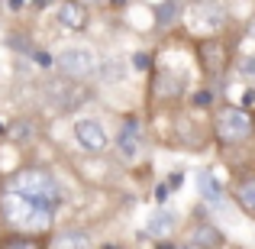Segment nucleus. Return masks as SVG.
I'll list each match as a JSON object with an SVG mask.
<instances>
[{
    "label": "nucleus",
    "instance_id": "f257e3e1",
    "mask_svg": "<svg viewBox=\"0 0 255 249\" xmlns=\"http://www.w3.org/2000/svg\"><path fill=\"white\" fill-rule=\"evenodd\" d=\"M58 201H36V198H23V194L3 191L0 194V217L3 224L16 227V233H42L49 230L52 217L58 214Z\"/></svg>",
    "mask_w": 255,
    "mask_h": 249
},
{
    "label": "nucleus",
    "instance_id": "f03ea898",
    "mask_svg": "<svg viewBox=\"0 0 255 249\" xmlns=\"http://www.w3.org/2000/svg\"><path fill=\"white\" fill-rule=\"evenodd\" d=\"M3 191L23 194V198H36V201H58V204H62V188H58L55 175H52L49 168H39V165L16 168V172L6 178Z\"/></svg>",
    "mask_w": 255,
    "mask_h": 249
},
{
    "label": "nucleus",
    "instance_id": "7ed1b4c3",
    "mask_svg": "<svg viewBox=\"0 0 255 249\" xmlns=\"http://www.w3.org/2000/svg\"><path fill=\"white\" fill-rule=\"evenodd\" d=\"M255 133V120L246 107H236V104H226L217 110L213 117V139L220 146H239L246 139H252Z\"/></svg>",
    "mask_w": 255,
    "mask_h": 249
},
{
    "label": "nucleus",
    "instance_id": "20e7f679",
    "mask_svg": "<svg viewBox=\"0 0 255 249\" xmlns=\"http://www.w3.org/2000/svg\"><path fill=\"white\" fill-rule=\"evenodd\" d=\"M52 68L58 71V78H68V81H87L100 71V62H97V52L91 45H68L55 55V65Z\"/></svg>",
    "mask_w": 255,
    "mask_h": 249
},
{
    "label": "nucleus",
    "instance_id": "39448f33",
    "mask_svg": "<svg viewBox=\"0 0 255 249\" xmlns=\"http://www.w3.org/2000/svg\"><path fill=\"white\" fill-rule=\"evenodd\" d=\"M71 133H75L78 149L87 152V156H104V152L110 149V136H107L104 123H100V120H94V117H81V120H75Z\"/></svg>",
    "mask_w": 255,
    "mask_h": 249
},
{
    "label": "nucleus",
    "instance_id": "423d86ee",
    "mask_svg": "<svg viewBox=\"0 0 255 249\" xmlns=\"http://www.w3.org/2000/svg\"><path fill=\"white\" fill-rule=\"evenodd\" d=\"M230 55H233L230 45L217 36H207V39L197 42V62H200V68H204V75H210V78H220L230 68Z\"/></svg>",
    "mask_w": 255,
    "mask_h": 249
},
{
    "label": "nucleus",
    "instance_id": "0eeeda50",
    "mask_svg": "<svg viewBox=\"0 0 255 249\" xmlns=\"http://www.w3.org/2000/svg\"><path fill=\"white\" fill-rule=\"evenodd\" d=\"M49 100L52 107H55L58 113H71L78 104H84V87L78 81H68V78H55V81L49 84Z\"/></svg>",
    "mask_w": 255,
    "mask_h": 249
},
{
    "label": "nucleus",
    "instance_id": "6e6552de",
    "mask_svg": "<svg viewBox=\"0 0 255 249\" xmlns=\"http://www.w3.org/2000/svg\"><path fill=\"white\" fill-rule=\"evenodd\" d=\"M55 23L65 26V29H71V32H81V29H87V23H91V6L65 0V3L55 6Z\"/></svg>",
    "mask_w": 255,
    "mask_h": 249
},
{
    "label": "nucleus",
    "instance_id": "1a4fd4ad",
    "mask_svg": "<svg viewBox=\"0 0 255 249\" xmlns=\"http://www.w3.org/2000/svg\"><path fill=\"white\" fill-rule=\"evenodd\" d=\"M187 243H191V249H223L226 237H223V230H220L217 224L197 220V224L191 227V233H187Z\"/></svg>",
    "mask_w": 255,
    "mask_h": 249
},
{
    "label": "nucleus",
    "instance_id": "9d476101",
    "mask_svg": "<svg viewBox=\"0 0 255 249\" xmlns=\"http://www.w3.org/2000/svg\"><path fill=\"white\" fill-rule=\"evenodd\" d=\"M117 146H120V156L123 159H136L139 152H142V123H139V117H126L123 120Z\"/></svg>",
    "mask_w": 255,
    "mask_h": 249
},
{
    "label": "nucleus",
    "instance_id": "9b49d317",
    "mask_svg": "<svg viewBox=\"0 0 255 249\" xmlns=\"http://www.w3.org/2000/svg\"><path fill=\"white\" fill-rule=\"evenodd\" d=\"M45 249H94V240H91L87 230L71 227V230H58L55 237L45 243Z\"/></svg>",
    "mask_w": 255,
    "mask_h": 249
},
{
    "label": "nucleus",
    "instance_id": "f8f14e48",
    "mask_svg": "<svg viewBox=\"0 0 255 249\" xmlns=\"http://www.w3.org/2000/svg\"><path fill=\"white\" fill-rule=\"evenodd\" d=\"M194 10L200 13V26H204L207 32L223 29V23H226V10H223L220 3H197Z\"/></svg>",
    "mask_w": 255,
    "mask_h": 249
},
{
    "label": "nucleus",
    "instance_id": "ddd939ff",
    "mask_svg": "<svg viewBox=\"0 0 255 249\" xmlns=\"http://www.w3.org/2000/svg\"><path fill=\"white\" fill-rule=\"evenodd\" d=\"M152 13H155V26H158V29H171V26L181 19L184 6H181V3H174V0H162V3H155V6H152Z\"/></svg>",
    "mask_w": 255,
    "mask_h": 249
},
{
    "label": "nucleus",
    "instance_id": "4468645a",
    "mask_svg": "<svg viewBox=\"0 0 255 249\" xmlns=\"http://www.w3.org/2000/svg\"><path fill=\"white\" fill-rule=\"evenodd\" d=\"M174 230V214L171 211H155L149 217V227H145V233H149L152 240H158V243H165V237Z\"/></svg>",
    "mask_w": 255,
    "mask_h": 249
},
{
    "label": "nucleus",
    "instance_id": "2eb2a0df",
    "mask_svg": "<svg viewBox=\"0 0 255 249\" xmlns=\"http://www.w3.org/2000/svg\"><path fill=\"white\" fill-rule=\"evenodd\" d=\"M233 198H236V204L243 207L249 217H255V175L243 178L236 188H233Z\"/></svg>",
    "mask_w": 255,
    "mask_h": 249
},
{
    "label": "nucleus",
    "instance_id": "dca6fc26",
    "mask_svg": "<svg viewBox=\"0 0 255 249\" xmlns=\"http://www.w3.org/2000/svg\"><path fill=\"white\" fill-rule=\"evenodd\" d=\"M197 191H200V198L207 201V204H217L220 198H223V188H220V181H217V175L207 168V172H197Z\"/></svg>",
    "mask_w": 255,
    "mask_h": 249
},
{
    "label": "nucleus",
    "instance_id": "f3484780",
    "mask_svg": "<svg viewBox=\"0 0 255 249\" xmlns=\"http://www.w3.org/2000/svg\"><path fill=\"white\" fill-rule=\"evenodd\" d=\"M0 249H45V246H42V240L32 237V233L10 230V233H3V237H0Z\"/></svg>",
    "mask_w": 255,
    "mask_h": 249
},
{
    "label": "nucleus",
    "instance_id": "a211bd4d",
    "mask_svg": "<svg viewBox=\"0 0 255 249\" xmlns=\"http://www.w3.org/2000/svg\"><path fill=\"white\" fill-rule=\"evenodd\" d=\"M32 133H36V126H32L29 120H13V123L6 126V139H10V143H29Z\"/></svg>",
    "mask_w": 255,
    "mask_h": 249
},
{
    "label": "nucleus",
    "instance_id": "6ab92c4d",
    "mask_svg": "<svg viewBox=\"0 0 255 249\" xmlns=\"http://www.w3.org/2000/svg\"><path fill=\"white\" fill-rule=\"evenodd\" d=\"M126 71H129V68H126V62H123V58H110V62H104V65H100V71H97V75L104 78V81H123V78H126Z\"/></svg>",
    "mask_w": 255,
    "mask_h": 249
},
{
    "label": "nucleus",
    "instance_id": "aec40b11",
    "mask_svg": "<svg viewBox=\"0 0 255 249\" xmlns=\"http://www.w3.org/2000/svg\"><path fill=\"white\" fill-rule=\"evenodd\" d=\"M239 75L246 81H255V55H243L239 58Z\"/></svg>",
    "mask_w": 255,
    "mask_h": 249
},
{
    "label": "nucleus",
    "instance_id": "412c9836",
    "mask_svg": "<svg viewBox=\"0 0 255 249\" xmlns=\"http://www.w3.org/2000/svg\"><path fill=\"white\" fill-rule=\"evenodd\" d=\"M129 65H132L136 71H149V68H152V55H149V52H136V55L129 58Z\"/></svg>",
    "mask_w": 255,
    "mask_h": 249
},
{
    "label": "nucleus",
    "instance_id": "4be33fe9",
    "mask_svg": "<svg viewBox=\"0 0 255 249\" xmlns=\"http://www.w3.org/2000/svg\"><path fill=\"white\" fill-rule=\"evenodd\" d=\"M213 104V91L210 87H200L197 94H194V107H210Z\"/></svg>",
    "mask_w": 255,
    "mask_h": 249
},
{
    "label": "nucleus",
    "instance_id": "5701e85b",
    "mask_svg": "<svg viewBox=\"0 0 255 249\" xmlns=\"http://www.w3.org/2000/svg\"><path fill=\"white\" fill-rule=\"evenodd\" d=\"M155 201H158V204H165V201H168V185H158L155 188Z\"/></svg>",
    "mask_w": 255,
    "mask_h": 249
},
{
    "label": "nucleus",
    "instance_id": "b1692460",
    "mask_svg": "<svg viewBox=\"0 0 255 249\" xmlns=\"http://www.w3.org/2000/svg\"><path fill=\"white\" fill-rule=\"evenodd\" d=\"M249 39L255 42V23H249Z\"/></svg>",
    "mask_w": 255,
    "mask_h": 249
},
{
    "label": "nucleus",
    "instance_id": "393cba45",
    "mask_svg": "<svg viewBox=\"0 0 255 249\" xmlns=\"http://www.w3.org/2000/svg\"><path fill=\"white\" fill-rule=\"evenodd\" d=\"M158 249H174V246L171 243H158Z\"/></svg>",
    "mask_w": 255,
    "mask_h": 249
}]
</instances>
